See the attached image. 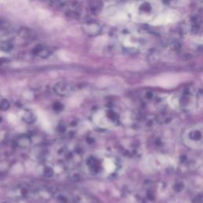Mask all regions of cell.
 <instances>
[{"label":"cell","mask_w":203,"mask_h":203,"mask_svg":"<svg viewBox=\"0 0 203 203\" xmlns=\"http://www.w3.org/2000/svg\"><path fill=\"white\" fill-rule=\"evenodd\" d=\"M15 144L21 148H26L31 144V140L28 136H20L15 140Z\"/></svg>","instance_id":"3957f363"},{"label":"cell","mask_w":203,"mask_h":203,"mask_svg":"<svg viewBox=\"0 0 203 203\" xmlns=\"http://www.w3.org/2000/svg\"><path fill=\"white\" fill-rule=\"evenodd\" d=\"M183 142L191 148L201 149L202 147V126H194L185 132L183 134Z\"/></svg>","instance_id":"6da1fadb"},{"label":"cell","mask_w":203,"mask_h":203,"mask_svg":"<svg viewBox=\"0 0 203 203\" xmlns=\"http://www.w3.org/2000/svg\"><path fill=\"white\" fill-rule=\"evenodd\" d=\"M0 121H2V118H0Z\"/></svg>","instance_id":"ba28073f"},{"label":"cell","mask_w":203,"mask_h":203,"mask_svg":"<svg viewBox=\"0 0 203 203\" xmlns=\"http://www.w3.org/2000/svg\"><path fill=\"white\" fill-rule=\"evenodd\" d=\"M13 45L10 42H7L4 41L3 43L0 44V50L3 51V52H9L12 49Z\"/></svg>","instance_id":"8992f818"},{"label":"cell","mask_w":203,"mask_h":203,"mask_svg":"<svg viewBox=\"0 0 203 203\" xmlns=\"http://www.w3.org/2000/svg\"><path fill=\"white\" fill-rule=\"evenodd\" d=\"M178 19H179V14H178V12L174 11V10H169V11L164 13V15H161L160 16H159L152 23L154 25L166 24V23L175 22Z\"/></svg>","instance_id":"7a4b0ae2"},{"label":"cell","mask_w":203,"mask_h":203,"mask_svg":"<svg viewBox=\"0 0 203 203\" xmlns=\"http://www.w3.org/2000/svg\"><path fill=\"white\" fill-rule=\"evenodd\" d=\"M10 102L7 99H3L0 102V110L6 111L10 109Z\"/></svg>","instance_id":"52a82bcc"},{"label":"cell","mask_w":203,"mask_h":203,"mask_svg":"<svg viewBox=\"0 0 203 203\" xmlns=\"http://www.w3.org/2000/svg\"><path fill=\"white\" fill-rule=\"evenodd\" d=\"M56 93H58L61 95L67 96L69 94H72V90L68 85L62 84L60 86H56Z\"/></svg>","instance_id":"277c9868"},{"label":"cell","mask_w":203,"mask_h":203,"mask_svg":"<svg viewBox=\"0 0 203 203\" xmlns=\"http://www.w3.org/2000/svg\"><path fill=\"white\" fill-rule=\"evenodd\" d=\"M22 120L26 122L28 124H32L34 123V121H36V116L34 115V114L33 112L29 111L27 110L24 113V114L22 115Z\"/></svg>","instance_id":"5b68a950"}]
</instances>
